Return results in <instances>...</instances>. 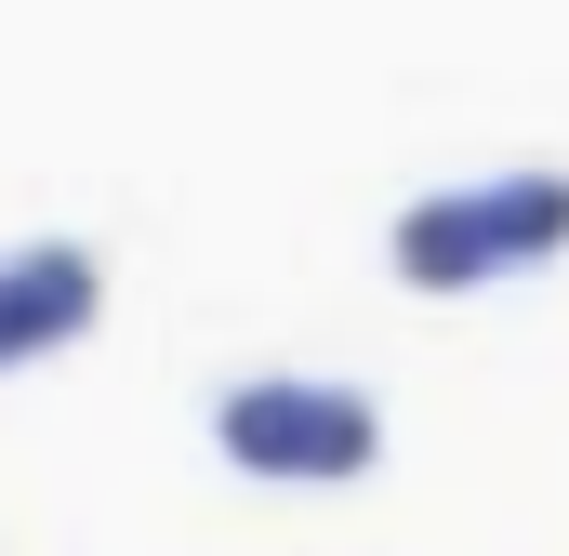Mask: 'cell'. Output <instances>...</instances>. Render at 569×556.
I'll return each instance as SVG.
<instances>
[{
  "instance_id": "obj_1",
  "label": "cell",
  "mask_w": 569,
  "mask_h": 556,
  "mask_svg": "<svg viewBox=\"0 0 569 556\" xmlns=\"http://www.w3.org/2000/svg\"><path fill=\"white\" fill-rule=\"evenodd\" d=\"M226 464H252V477H371V450H385V411L358 398V385H226Z\"/></svg>"
},
{
  "instance_id": "obj_2",
  "label": "cell",
  "mask_w": 569,
  "mask_h": 556,
  "mask_svg": "<svg viewBox=\"0 0 569 556\" xmlns=\"http://www.w3.org/2000/svg\"><path fill=\"white\" fill-rule=\"evenodd\" d=\"M93 305H107V266H93L80 239L13 252V266H0V371H13V358H40V345H80V331H93Z\"/></svg>"
},
{
  "instance_id": "obj_3",
  "label": "cell",
  "mask_w": 569,
  "mask_h": 556,
  "mask_svg": "<svg viewBox=\"0 0 569 556\" xmlns=\"http://www.w3.org/2000/svg\"><path fill=\"white\" fill-rule=\"evenodd\" d=\"M385 252H398V278H411V291H477V278H503V252H490V199H477V186L411 199Z\"/></svg>"
},
{
  "instance_id": "obj_4",
  "label": "cell",
  "mask_w": 569,
  "mask_h": 556,
  "mask_svg": "<svg viewBox=\"0 0 569 556\" xmlns=\"http://www.w3.org/2000/svg\"><path fill=\"white\" fill-rule=\"evenodd\" d=\"M477 199H490V252H503V266L569 252V172H503V186H477Z\"/></svg>"
}]
</instances>
